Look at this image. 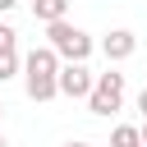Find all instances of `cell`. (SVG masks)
Returning <instances> with one entry per match:
<instances>
[{
	"label": "cell",
	"mask_w": 147,
	"mask_h": 147,
	"mask_svg": "<svg viewBox=\"0 0 147 147\" xmlns=\"http://www.w3.org/2000/svg\"><path fill=\"white\" fill-rule=\"evenodd\" d=\"M64 147H87V142H64Z\"/></svg>",
	"instance_id": "13"
},
{
	"label": "cell",
	"mask_w": 147,
	"mask_h": 147,
	"mask_svg": "<svg viewBox=\"0 0 147 147\" xmlns=\"http://www.w3.org/2000/svg\"><path fill=\"white\" fill-rule=\"evenodd\" d=\"M133 51H138V37H133L129 28H115V32H106V37H101V55H106L110 64H119V60H129Z\"/></svg>",
	"instance_id": "5"
},
{
	"label": "cell",
	"mask_w": 147,
	"mask_h": 147,
	"mask_svg": "<svg viewBox=\"0 0 147 147\" xmlns=\"http://www.w3.org/2000/svg\"><path fill=\"white\" fill-rule=\"evenodd\" d=\"M14 74H18V51H5L0 55V83H9Z\"/></svg>",
	"instance_id": "8"
},
{
	"label": "cell",
	"mask_w": 147,
	"mask_h": 147,
	"mask_svg": "<svg viewBox=\"0 0 147 147\" xmlns=\"http://www.w3.org/2000/svg\"><path fill=\"white\" fill-rule=\"evenodd\" d=\"M69 14V0H32V18L37 23H60Z\"/></svg>",
	"instance_id": "6"
},
{
	"label": "cell",
	"mask_w": 147,
	"mask_h": 147,
	"mask_svg": "<svg viewBox=\"0 0 147 147\" xmlns=\"http://www.w3.org/2000/svg\"><path fill=\"white\" fill-rule=\"evenodd\" d=\"M124 74H115V69H106V74H96L92 78V92H87V110L92 115H115L119 106H124Z\"/></svg>",
	"instance_id": "3"
},
{
	"label": "cell",
	"mask_w": 147,
	"mask_h": 147,
	"mask_svg": "<svg viewBox=\"0 0 147 147\" xmlns=\"http://www.w3.org/2000/svg\"><path fill=\"white\" fill-rule=\"evenodd\" d=\"M14 5H18V0H0V14H9V9H14Z\"/></svg>",
	"instance_id": "12"
},
{
	"label": "cell",
	"mask_w": 147,
	"mask_h": 147,
	"mask_svg": "<svg viewBox=\"0 0 147 147\" xmlns=\"http://www.w3.org/2000/svg\"><path fill=\"white\" fill-rule=\"evenodd\" d=\"M46 46H51L55 60H64V64H87V55H92L96 41H92L78 23L60 18V23H46Z\"/></svg>",
	"instance_id": "2"
},
{
	"label": "cell",
	"mask_w": 147,
	"mask_h": 147,
	"mask_svg": "<svg viewBox=\"0 0 147 147\" xmlns=\"http://www.w3.org/2000/svg\"><path fill=\"white\" fill-rule=\"evenodd\" d=\"M55 74H60V60H55L51 46L28 51V60H23V87H28L32 101H51V96H60V92H55Z\"/></svg>",
	"instance_id": "1"
},
{
	"label": "cell",
	"mask_w": 147,
	"mask_h": 147,
	"mask_svg": "<svg viewBox=\"0 0 147 147\" xmlns=\"http://www.w3.org/2000/svg\"><path fill=\"white\" fill-rule=\"evenodd\" d=\"M0 147H9V142H5V138H0Z\"/></svg>",
	"instance_id": "14"
},
{
	"label": "cell",
	"mask_w": 147,
	"mask_h": 147,
	"mask_svg": "<svg viewBox=\"0 0 147 147\" xmlns=\"http://www.w3.org/2000/svg\"><path fill=\"white\" fill-rule=\"evenodd\" d=\"M0 115H5V106H0Z\"/></svg>",
	"instance_id": "15"
},
{
	"label": "cell",
	"mask_w": 147,
	"mask_h": 147,
	"mask_svg": "<svg viewBox=\"0 0 147 147\" xmlns=\"http://www.w3.org/2000/svg\"><path fill=\"white\" fill-rule=\"evenodd\" d=\"M92 78H96V74H92L87 64H60V74H55V92L78 101V96L92 92Z\"/></svg>",
	"instance_id": "4"
},
{
	"label": "cell",
	"mask_w": 147,
	"mask_h": 147,
	"mask_svg": "<svg viewBox=\"0 0 147 147\" xmlns=\"http://www.w3.org/2000/svg\"><path fill=\"white\" fill-rule=\"evenodd\" d=\"M138 142H142V147H147V119H142V129H138Z\"/></svg>",
	"instance_id": "11"
},
{
	"label": "cell",
	"mask_w": 147,
	"mask_h": 147,
	"mask_svg": "<svg viewBox=\"0 0 147 147\" xmlns=\"http://www.w3.org/2000/svg\"><path fill=\"white\" fill-rule=\"evenodd\" d=\"M110 147H142V142H138V124H115Z\"/></svg>",
	"instance_id": "7"
},
{
	"label": "cell",
	"mask_w": 147,
	"mask_h": 147,
	"mask_svg": "<svg viewBox=\"0 0 147 147\" xmlns=\"http://www.w3.org/2000/svg\"><path fill=\"white\" fill-rule=\"evenodd\" d=\"M138 110H142V119H147V87L138 92Z\"/></svg>",
	"instance_id": "10"
},
{
	"label": "cell",
	"mask_w": 147,
	"mask_h": 147,
	"mask_svg": "<svg viewBox=\"0 0 147 147\" xmlns=\"http://www.w3.org/2000/svg\"><path fill=\"white\" fill-rule=\"evenodd\" d=\"M14 46H18V32H14L9 23H0V55H5V51H14Z\"/></svg>",
	"instance_id": "9"
}]
</instances>
